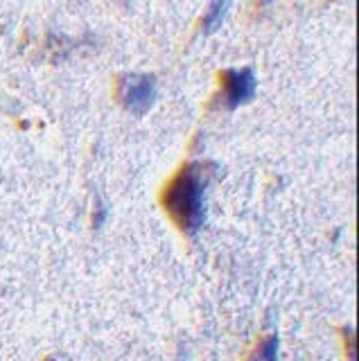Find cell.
Here are the masks:
<instances>
[{"label": "cell", "mask_w": 359, "mask_h": 361, "mask_svg": "<svg viewBox=\"0 0 359 361\" xmlns=\"http://www.w3.org/2000/svg\"><path fill=\"white\" fill-rule=\"evenodd\" d=\"M208 188V167L204 163H190L174 178L165 195V206L172 217L188 233H197L204 224V197Z\"/></svg>", "instance_id": "cell-1"}, {"label": "cell", "mask_w": 359, "mask_h": 361, "mask_svg": "<svg viewBox=\"0 0 359 361\" xmlns=\"http://www.w3.org/2000/svg\"><path fill=\"white\" fill-rule=\"evenodd\" d=\"M120 99L127 111L142 116L147 113L156 99V82L152 75H125L120 86Z\"/></svg>", "instance_id": "cell-2"}, {"label": "cell", "mask_w": 359, "mask_h": 361, "mask_svg": "<svg viewBox=\"0 0 359 361\" xmlns=\"http://www.w3.org/2000/svg\"><path fill=\"white\" fill-rule=\"evenodd\" d=\"M255 73L251 68H233L224 73V95L221 102L226 109H240L255 97Z\"/></svg>", "instance_id": "cell-3"}, {"label": "cell", "mask_w": 359, "mask_h": 361, "mask_svg": "<svg viewBox=\"0 0 359 361\" xmlns=\"http://www.w3.org/2000/svg\"><path fill=\"white\" fill-rule=\"evenodd\" d=\"M229 9H231V0H212V5L208 7L206 16H204V34H208V37L215 34L221 27Z\"/></svg>", "instance_id": "cell-4"}, {"label": "cell", "mask_w": 359, "mask_h": 361, "mask_svg": "<svg viewBox=\"0 0 359 361\" xmlns=\"http://www.w3.org/2000/svg\"><path fill=\"white\" fill-rule=\"evenodd\" d=\"M276 357H278V338L269 336L267 341L260 345V350H257L253 361H276Z\"/></svg>", "instance_id": "cell-5"}, {"label": "cell", "mask_w": 359, "mask_h": 361, "mask_svg": "<svg viewBox=\"0 0 359 361\" xmlns=\"http://www.w3.org/2000/svg\"><path fill=\"white\" fill-rule=\"evenodd\" d=\"M107 208L102 206V203H99V208H97V212H95V221H93V226L95 228H102V224L107 221Z\"/></svg>", "instance_id": "cell-6"}]
</instances>
